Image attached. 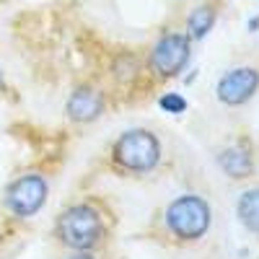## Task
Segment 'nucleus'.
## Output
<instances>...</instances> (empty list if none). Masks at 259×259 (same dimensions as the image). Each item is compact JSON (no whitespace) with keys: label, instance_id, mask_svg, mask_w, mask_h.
<instances>
[{"label":"nucleus","instance_id":"1","mask_svg":"<svg viewBox=\"0 0 259 259\" xmlns=\"http://www.w3.org/2000/svg\"><path fill=\"white\" fill-rule=\"evenodd\" d=\"M55 233L62 246L73 251H94L104 239V221L94 205H70L60 212Z\"/></svg>","mask_w":259,"mask_h":259},{"label":"nucleus","instance_id":"2","mask_svg":"<svg viewBox=\"0 0 259 259\" xmlns=\"http://www.w3.org/2000/svg\"><path fill=\"white\" fill-rule=\"evenodd\" d=\"M161 161V140L150 130H127L112 145V163L127 174H148Z\"/></svg>","mask_w":259,"mask_h":259},{"label":"nucleus","instance_id":"3","mask_svg":"<svg viewBox=\"0 0 259 259\" xmlns=\"http://www.w3.org/2000/svg\"><path fill=\"white\" fill-rule=\"evenodd\" d=\"M212 210L200 194H182L166 207V228L179 241H200L210 231Z\"/></svg>","mask_w":259,"mask_h":259},{"label":"nucleus","instance_id":"4","mask_svg":"<svg viewBox=\"0 0 259 259\" xmlns=\"http://www.w3.org/2000/svg\"><path fill=\"white\" fill-rule=\"evenodd\" d=\"M50 184L41 174H24L6 187V210L16 218H31L47 202Z\"/></svg>","mask_w":259,"mask_h":259},{"label":"nucleus","instance_id":"5","mask_svg":"<svg viewBox=\"0 0 259 259\" xmlns=\"http://www.w3.org/2000/svg\"><path fill=\"white\" fill-rule=\"evenodd\" d=\"M189 55H192V39L187 34L171 31V34H163L153 45L148 65L158 78H174L187 68Z\"/></svg>","mask_w":259,"mask_h":259},{"label":"nucleus","instance_id":"6","mask_svg":"<svg viewBox=\"0 0 259 259\" xmlns=\"http://www.w3.org/2000/svg\"><path fill=\"white\" fill-rule=\"evenodd\" d=\"M256 89H259V70L236 68L218 80L215 94H218V101L226 106H241L256 94Z\"/></svg>","mask_w":259,"mask_h":259},{"label":"nucleus","instance_id":"7","mask_svg":"<svg viewBox=\"0 0 259 259\" xmlns=\"http://www.w3.org/2000/svg\"><path fill=\"white\" fill-rule=\"evenodd\" d=\"M106 109V99L101 91L91 89V85H78V89L70 94L68 99V106H65V112L68 117L78 124H89V122H96Z\"/></svg>","mask_w":259,"mask_h":259},{"label":"nucleus","instance_id":"8","mask_svg":"<svg viewBox=\"0 0 259 259\" xmlns=\"http://www.w3.org/2000/svg\"><path fill=\"white\" fill-rule=\"evenodd\" d=\"M218 166L226 171L231 179H246L254 171V158L251 150L244 145H228L226 150H221L218 156Z\"/></svg>","mask_w":259,"mask_h":259},{"label":"nucleus","instance_id":"9","mask_svg":"<svg viewBox=\"0 0 259 259\" xmlns=\"http://www.w3.org/2000/svg\"><path fill=\"white\" fill-rule=\"evenodd\" d=\"M215 26V8L212 6H200L194 8L187 18V36L189 39H205Z\"/></svg>","mask_w":259,"mask_h":259},{"label":"nucleus","instance_id":"10","mask_svg":"<svg viewBox=\"0 0 259 259\" xmlns=\"http://www.w3.org/2000/svg\"><path fill=\"white\" fill-rule=\"evenodd\" d=\"M236 212H239L244 228H249L251 233H259V189H246L239 197Z\"/></svg>","mask_w":259,"mask_h":259},{"label":"nucleus","instance_id":"11","mask_svg":"<svg viewBox=\"0 0 259 259\" xmlns=\"http://www.w3.org/2000/svg\"><path fill=\"white\" fill-rule=\"evenodd\" d=\"M158 104L166 114H182L187 109V99H182L179 94H166V96H161Z\"/></svg>","mask_w":259,"mask_h":259},{"label":"nucleus","instance_id":"12","mask_svg":"<svg viewBox=\"0 0 259 259\" xmlns=\"http://www.w3.org/2000/svg\"><path fill=\"white\" fill-rule=\"evenodd\" d=\"M68 259H94V254L91 251H73Z\"/></svg>","mask_w":259,"mask_h":259},{"label":"nucleus","instance_id":"13","mask_svg":"<svg viewBox=\"0 0 259 259\" xmlns=\"http://www.w3.org/2000/svg\"><path fill=\"white\" fill-rule=\"evenodd\" d=\"M0 85H3V70H0Z\"/></svg>","mask_w":259,"mask_h":259}]
</instances>
